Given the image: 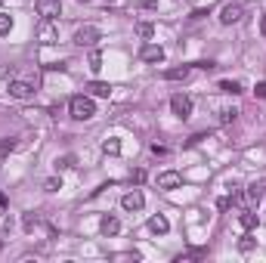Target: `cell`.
<instances>
[{"mask_svg":"<svg viewBox=\"0 0 266 263\" xmlns=\"http://www.w3.org/2000/svg\"><path fill=\"white\" fill-rule=\"evenodd\" d=\"M68 111H71V118H78V121H87V118H93L96 115V102L90 99V96H71V102H68Z\"/></svg>","mask_w":266,"mask_h":263,"instance_id":"obj_1","label":"cell"},{"mask_svg":"<svg viewBox=\"0 0 266 263\" xmlns=\"http://www.w3.org/2000/svg\"><path fill=\"white\" fill-rule=\"evenodd\" d=\"M102 37V31L96 28V25H81L78 31H74V37L71 41L78 44V47H96V41Z\"/></svg>","mask_w":266,"mask_h":263,"instance_id":"obj_2","label":"cell"},{"mask_svg":"<svg viewBox=\"0 0 266 263\" xmlns=\"http://www.w3.org/2000/svg\"><path fill=\"white\" fill-rule=\"evenodd\" d=\"M170 111H173V115L176 118H192V99H189V96H183V93H176V96H170Z\"/></svg>","mask_w":266,"mask_h":263,"instance_id":"obj_3","label":"cell"},{"mask_svg":"<svg viewBox=\"0 0 266 263\" xmlns=\"http://www.w3.org/2000/svg\"><path fill=\"white\" fill-rule=\"evenodd\" d=\"M34 10H37L41 19H59L62 16V4H59V0H37Z\"/></svg>","mask_w":266,"mask_h":263,"instance_id":"obj_4","label":"cell"},{"mask_svg":"<svg viewBox=\"0 0 266 263\" xmlns=\"http://www.w3.org/2000/svg\"><path fill=\"white\" fill-rule=\"evenodd\" d=\"M37 41H41V44H56L59 41V31H56V25H53V19H44L41 25H37Z\"/></svg>","mask_w":266,"mask_h":263,"instance_id":"obj_5","label":"cell"},{"mask_svg":"<svg viewBox=\"0 0 266 263\" xmlns=\"http://www.w3.org/2000/svg\"><path fill=\"white\" fill-rule=\"evenodd\" d=\"M139 59H142V62H152V65H158V62H164V50H161L158 44H145V47L139 50Z\"/></svg>","mask_w":266,"mask_h":263,"instance_id":"obj_6","label":"cell"},{"mask_svg":"<svg viewBox=\"0 0 266 263\" xmlns=\"http://www.w3.org/2000/svg\"><path fill=\"white\" fill-rule=\"evenodd\" d=\"M242 13H245L242 4H226L223 13H220V22H223V25H235V22L242 19Z\"/></svg>","mask_w":266,"mask_h":263,"instance_id":"obj_7","label":"cell"},{"mask_svg":"<svg viewBox=\"0 0 266 263\" xmlns=\"http://www.w3.org/2000/svg\"><path fill=\"white\" fill-rule=\"evenodd\" d=\"M180 183H183V177L176 173V170H164V173H158V189H180Z\"/></svg>","mask_w":266,"mask_h":263,"instance_id":"obj_8","label":"cell"},{"mask_svg":"<svg viewBox=\"0 0 266 263\" xmlns=\"http://www.w3.org/2000/svg\"><path fill=\"white\" fill-rule=\"evenodd\" d=\"M10 96L13 99H31L34 96V87L28 81H10Z\"/></svg>","mask_w":266,"mask_h":263,"instance_id":"obj_9","label":"cell"},{"mask_svg":"<svg viewBox=\"0 0 266 263\" xmlns=\"http://www.w3.org/2000/svg\"><path fill=\"white\" fill-rule=\"evenodd\" d=\"M142 204H145V195H142L139 189H133V192H127V195L121 198V208H124V211H139Z\"/></svg>","mask_w":266,"mask_h":263,"instance_id":"obj_10","label":"cell"},{"mask_svg":"<svg viewBox=\"0 0 266 263\" xmlns=\"http://www.w3.org/2000/svg\"><path fill=\"white\" fill-rule=\"evenodd\" d=\"M99 229H102V236H118L121 232V223H118V217H102V223H99Z\"/></svg>","mask_w":266,"mask_h":263,"instance_id":"obj_11","label":"cell"},{"mask_svg":"<svg viewBox=\"0 0 266 263\" xmlns=\"http://www.w3.org/2000/svg\"><path fill=\"white\" fill-rule=\"evenodd\" d=\"M248 198L251 201H263L266 198V180H257V183L248 186Z\"/></svg>","mask_w":266,"mask_h":263,"instance_id":"obj_12","label":"cell"},{"mask_svg":"<svg viewBox=\"0 0 266 263\" xmlns=\"http://www.w3.org/2000/svg\"><path fill=\"white\" fill-rule=\"evenodd\" d=\"M149 229H152V232H155V236H164V232L170 229V223H167V220H164L161 214H155V217H152V220H149Z\"/></svg>","mask_w":266,"mask_h":263,"instance_id":"obj_13","label":"cell"},{"mask_svg":"<svg viewBox=\"0 0 266 263\" xmlns=\"http://www.w3.org/2000/svg\"><path fill=\"white\" fill-rule=\"evenodd\" d=\"M189 78V65H180V68H167L164 71V81H186Z\"/></svg>","mask_w":266,"mask_h":263,"instance_id":"obj_14","label":"cell"},{"mask_svg":"<svg viewBox=\"0 0 266 263\" xmlns=\"http://www.w3.org/2000/svg\"><path fill=\"white\" fill-rule=\"evenodd\" d=\"M87 90H90L93 96H102V99H108V96H111V87H108L105 81H93V84H90Z\"/></svg>","mask_w":266,"mask_h":263,"instance_id":"obj_15","label":"cell"},{"mask_svg":"<svg viewBox=\"0 0 266 263\" xmlns=\"http://www.w3.org/2000/svg\"><path fill=\"white\" fill-rule=\"evenodd\" d=\"M102 152H105V155H121V139H115V136L105 139V142H102Z\"/></svg>","mask_w":266,"mask_h":263,"instance_id":"obj_16","label":"cell"},{"mask_svg":"<svg viewBox=\"0 0 266 263\" xmlns=\"http://www.w3.org/2000/svg\"><path fill=\"white\" fill-rule=\"evenodd\" d=\"M220 90L223 93H242V84L239 81H220Z\"/></svg>","mask_w":266,"mask_h":263,"instance_id":"obj_17","label":"cell"},{"mask_svg":"<svg viewBox=\"0 0 266 263\" xmlns=\"http://www.w3.org/2000/svg\"><path fill=\"white\" fill-rule=\"evenodd\" d=\"M235 118H239V108H223V111H220V121H223V124H229V121H235Z\"/></svg>","mask_w":266,"mask_h":263,"instance_id":"obj_18","label":"cell"},{"mask_svg":"<svg viewBox=\"0 0 266 263\" xmlns=\"http://www.w3.org/2000/svg\"><path fill=\"white\" fill-rule=\"evenodd\" d=\"M10 28H13V16L0 13V34H10Z\"/></svg>","mask_w":266,"mask_h":263,"instance_id":"obj_19","label":"cell"},{"mask_svg":"<svg viewBox=\"0 0 266 263\" xmlns=\"http://www.w3.org/2000/svg\"><path fill=\"white\" fill-rule=\"evenodd\" d=\"M13 149H16V139H4V142H0V158H7Z\"/></svg>","mask_w":266,"mask_h":263,"instance_id":"obj_20","label":"cell"},{"mask_svg":"<svg viewBox=\"0 0 266 263\" xmlns=\"http://www.w3.org/2000/svg\"><path fill=\"white\" fill-rule=\"evenodd\" d=\"M44 189H47V192H59V189H62V180H56V177H50V180L44 183Z\"/></svg>","mask_w":266,"mask_h":263,"instance_id":"obj_21","label":"cell"},{"mask_svg":"<svg viewBox=\"0 0 266 263\" xmlns=\"http://www.w3.org/2000/svg\"><path fill=\"white\" fill-rule=\"evenodd\" d=\"M90 68H93V71H99V68H102V53H99V50H93V53H90Z\"/></svg>","mask_w":266,"mask_h":263,"instance_id":"obj_22","label":"cell"},{"mask_svg":"<svg viewBox=\"0 0 266 263\" xmlns=\"http://www.w3.org/2000/svg\"><path fill=\"white\" fill-rule=\"evenodd\" d=\"M239 220H242V226H245V229H254V226H257V217H254V214H242Z\"/></svg>","mask_w":266,"mask_h":263,"instance_id":"obj_23","label":"cell"},{"mask_svg":"<svg viewBox=\"0 0 266 263\" xmlns=\"http://www.w3.org/2000/svg\"><path fill=\"white\" fill-rule=\"evenodd\" d=\"M136 31H139V37H152V34H155V28H152L149 22H142V25H139Z\"/></svg>","mask_w":266,"mask_h":263,"instance_id":"obj_24","label":"cell"},{"mask_svg":"<svg viewBox=\"0 0 266 263\" xmlns=\"http://www.w3.org/2000/svg\"><path fill=\"white\" fill-rule=\"evenodd\" d=\"M251 248H254V239H251V236H245V239L239 242V251H245V254H248Z\"/></svg>","mask_w":266,"mask_h":263,"instance_id":"obj_25","label":"cell"},{"mask_svg":"<svg viewBox=\"0 0 266 263\" xmlns=\"http://www.w3.org/2000/svg\"><path fill=\"white\" fill-rule=\"evenodd\" d=\"M22 226H25V229H34V226H37V217H34V214H25V220H22Z\"/></svg>","mask_w":266,"mask_h":263,"instance_id":"obj_26","label":"cell"},{"mask_svg":"<svg viewBox=\"0 0 266 263\" xmlns=\"http://www.w3.org/2000/svg\"><path fill=\"white\" fill-rule=\"evenodd\" d=\"M44 68H47V71H65V62H47Z\"/></svg>","mask_w":266,"mask_h":263,"instance_id":"obj_27","label":"cell"},{"mask_svg":"<svg viewBox=\"0 0 266 263\" xmlns=\"http://www.w3.org/2000/svg\"><path fill=\"white\" fill-rule=\"evenodd\" d=\"M56 167H74V158H71V155H65V158H59V161H56Z\"/></svg>","mask_w":266,"mask_h":263,"instance_id":"obj_28","label":"cell"},{"mask_svg":"<svg viewBox=\"0 0 266 263\" xmlns=\"http://www.w3.org/2000/svg\"><path fill=\"white\" fill-rule=\"evenodd\" d=\"M229 204H232V195H226V198H220V201H217V208H220V211H229Z\"/></svg>","mask_w":266,"mask_h":263,"instance_id":"obj_29","label":"cell"},{"mask_svg":"<svg viewBox=\"0 0 266 263\" xmlns=\"http://www.w3.org/2000/svg\"><path fill=\"white\" fill-rule=\"evenodd\" d=\"M152 152H155V155H161V158H164V155H167V145H158V142H152Z\"/></svg>","mask_w":266,"mask_h":263,"instance_id":"obj_30","label":"cell"},{"mask_svg":"<svg viewBox=\"0 0 266 263\" xmlns=\"http://www.w3.org/2000/svg\"><path fill=\"white\" fill-rule=\"evenodd\" d=\"M254 93H257V96H260V99H266V81H260V84H257V90H254Z\"/></svg>","mask_w":266,"mask_h":263,"instance_id":"obj_31","label":"cell"},{"mask_svg":"<svg viewBox=\"0 0 266 263\" xmlns=\"http://www.w3.org/2000/svg\"><path fill=\"white\" fill-rule=\"evenodd\" d=\"M208 13H211V10H195V13H192V16H189V19H204Z\"/></svg>","mask_w":266,"mask_h":263,"instance_id":"obj_32","label":"cell"},{"mask_svg":"<svg viewBox=\"0 0 266 263\" xmlns=\"http://www.w3.org/2000/svg\"><path fill=\"white\" fill-rule=\"evenodd\" d=\"M260 31H263V37H266V16H263V22H260Z\"/></svg>","mask_w":266,"mask_h":263,"instance_id":"obj_33","label":"cell"},{"mask_svg":"<svg viewBox=\"0 0 266 263\" xmlns=\"http://www.w3.org/2000/svg\"><path fill=\"white\" fill-rule=\"evenodd\" d=\"M78 4H90V0H78Z\"/></svg>","mask_w":266,"mask_h":263,"instance_id":"obj_34","label":"cell"},{"mask_svg":"<svg viewBox=\"0 0 266 263\" xmlns=\"http://www.w3.org/2000/svg\"><path fill=\"white\" fill-rule=\"evenodd\" d=\"M108 4H115V0H108Z\"/></svg>","mask_w":266,"mask_h":263,"instance_id":"obj_35","label":"cell"}]
</instances>
